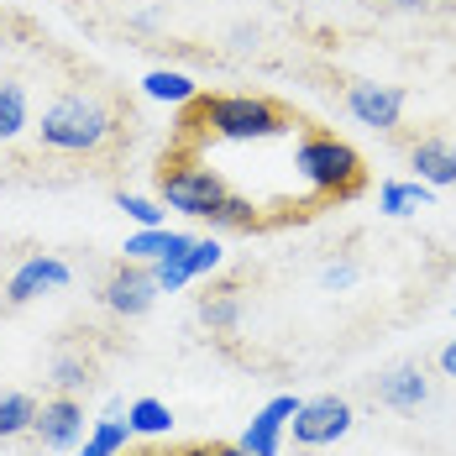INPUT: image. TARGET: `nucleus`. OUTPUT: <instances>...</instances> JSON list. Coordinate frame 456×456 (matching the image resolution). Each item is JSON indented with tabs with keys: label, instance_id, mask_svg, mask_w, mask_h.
<instances>
[{
	"label": "nucleus",
	"instance_id": "nucleus-1",
	"mask_svg": "<svg viewBox=\"0 0 456 456\" xmlns=\"http://www.w3.org/2000/svg\"><path fill=\"white\" fill-rule=\"evenodd\" d=\"M116 132H121L116 110L100 94H85V90L58 94L43 110V121H37V142L47 152H63V158H94L100 147L116 142Z\"/></svg>",
	"mask_w": 456,
	"mask_h": 456
},
{
	"label": "nucleus",
	"instance_id": "nucleus-2",
	"mask_svg": "<svg viewBox=\"0 0 456 456\" xmlns=\"http://www.w3.org/2000/svg\"><path fill=\"white\" fill-rule=\"evenodd\" d=\"M194 105H200V126L221 142H273L289 132V116L263 94H210Z\"/></svg>",
	"mask_w": 456,
	"mask_h": 456
},
{
	"label": "nucleus",
	"instance_id": "nucleus-3",
	"mask_svg": "<svg viewBox=\"0 0 456 456\" xmlns=\"http://www.w3.org/2000/svg\"><path fill=\"white\" fill-rule=\"evenodd\" d=\"M294 168H299V179L310 183L315 194H325V200H346V194L362 189V158H357L341 137H325V132L299 142Z\"/></svg>",
	"mask_w": 456,
	"mask_h": 456
},
{
	"label": "nucleus",
	"instance_id": "nucleus-4",
	"mask_svg": "<svg viewBox=\"0 0 456 456\" xmlns=\"http://www.w3.org/2000/svg\"><path fill=\"white\" fill-rule=\"evenodd\" d=\"M158 194H163L168 210H179V216H189V221H205L231 189H226V179H221L216 168L179 163V168H163V174H158Z\"/></svg>",
	"mask_w": 456,
	"mask_h": 456
},
{
	"label": "nucleus",
	"instance_id": "nucleus-5",
	"mask_svg": "<svg viewBox=\"0 0 456 456\" xmlns=\"http://www.w3.org/2000/svg\"><path fill=\"white\" fill-rule=\"evenodd\" d=\"M352 425H357V414H352V404L341 394H315V399H299V410L289 419V436L305 452H325V446L346 441Z\"/></svg>",
	"mask_w": 456,
	"mask_h": 456
},
{
	"label": "nucleus",
	"instance_id": "nucleus-6",
	"mask_svg": "<svg viewBox=\"0 0 456 456\" xmlns=\"http://www.w3.org/2000/svg\"><path fill=\"white\" fill-rule=\"evenodd\" d=\"M158 278L147 263H121V268H110V278L100 283V305L110 310L116 320H142L152 305H158Z\"/></svg>",
	"mask_w": 456,
	"mask_h": 456
},
{
	"label": "nucleus",
	"instance_id": "nucleus-7",
	"mask_svg": "<svg viewBox=\"0 0 456 456\" xmlns=\"http://www.w3.org/2000/svg\"><path fill=\"white\" fill-rule=\"evenodd\" d=\"M346 116L367 132H394L404 121V90L378 85V79H357V85H346Z\"/></svg>",
	"mask_w": 456,
	"mask_h": 456
},
{
	"label": "nucleus",
	"instance_id": "nucleus-8",
	"mask_svg": "<svg viewBox=\"0 0 456 456\" xmlns=\"http://www.w3.org/2000/svg\"><path fill=\"white\" fill-rule=\"evenodd\" d=\"M74 283V268L63 263V257H27V263H16V273L5 278V305H32V299H43V294H58V289H69Z\"/></svg>",
	"mask_w": 456,
	"mask_h": 456
},
{
	"label": "nucleus",
	"instance_id": "nucleus-9",
	"mask_svg": "<svg viewBox=\"0 0 456 456\" xmlns=\"http://www.w3.org/2000/svg\"><path fill=\"white\" fill-rule=\"evenodd\" d=\"M32 436L43 441L47 452H74L90 430H85V404L74 399V394H58V399H47L37 404V419H32Z\"/></svg>",
	"mask_w": 456,
	"mask_h": 456
},
{
	"label": "nucleus",
	"instance_id": "nucleus-10",
	"mask_svg": "<svg viewBox=\"0 0 456 456\" xmlns=\"http://www.w3.org/2000/svg\"><path fill=\"white\" fill-rule=\"evenodd\" d=\"M294 410H299V399L294 394H273L263 410L247 419V430H241V452L252 456H283V436H289V419H294Z\"/></svg>",
	"mask_w": 456,
	"mask_h": 456
},
{
	"label": "nucleus",
	"instance_id": "nucleus-11",
	"mask_svg": "<svg viewBox=\"0 0 456 456\" xmlns=\"http://www.w3.org/2000/svg\"><path fill=\"white\" fill-rule=\"evenodd\" d=\"M378 404L394 414H414L419 404H430V378L419 362H399L388 372H378Z\"/></svg>",
	"mask_w": 456,
	"mask_h": 456
},
{
	"label": "nucleus",
	"instance_id": "nucleus-12",
	"mask_svg": "<svg viewBox=\"0 0 456 456\" xmlns=\"http://www.w3.org/2000/svg\"><path fill=\"white\" fill-rule=\"evenodd\" d=\"M410 163H414V179L419 183H430V189H452L456 183V142H446V137L414 142Z\"/></svg>",
	"mask_w": 456,
	"mask_h": 456
},
{
	"label": "nucleus",
	"instance_id": "nucleus-13",
	"mask_svg": "<svg viewBox=\"0 0 456 456\" xmlns=\"http://www.w3.org/2000/svg\"><path fill=\"white\" fill-rule=\"evenodd\" d=\"M194 247V236L189 231H168V226H147V231H132L126 236V263H163V257H179Z\"/></svg>",
	"mask_w": 456,
	"mask_h": 456
},
{
	"label": "nucleus",
	"instance_id": "nucleus-14",
	"mask_svg": "<svg viewBox=\"0 0 456 456\" xmlns=\"http://www.w3.org/2000/svg\"><path fill=\"white\" fill-rule=\"evenodd\" d=\"M142 94L158 100V105H194L200 100V85L183 69H147L142 74Z\"/></svg>",
	"mask_w": 456,
	"mask_h": 456
},
{
	"label": "nucleus",
	"instance_id": "nucleus-15",
	"mask_svg": "<svg viewBox=\"0 0 456 456\" xmlns=\"http://www.w3.org/2000/svg\"><path fill=\"white\" fill-rule=\"evenodd\" d=\"M436 200V189L430 183H419V179H388L383 189H378V205H383V216H419L425 205Z\"/></svg>",
	"mask_w": 456,
	"mask_h": 456
},
{
	"label": "nucleus",
	"instance_id": "nucleus-16",
	"mask_svg": "<svg viewBox=\"0 0 456 456\" xmlns=\"http://www.w3.org/2000/svg\"><path fill=\"white\" fill-rule=\"evenodd\" d=\"M32 126V100L21 79H0V142H16Z\"/></svg>",
	"mask_w": 456,
	"mask_h": 456
},
{
	"label": "nucleus",
	"instance_id": "nucleus-17",
	"mask_svg": "<svg viewBox=\"0 0 456 456\" xmlns=\"http://www.w3.org/2000/svg\"><path fill=\"white\" fill-rule=\"evenodd\" d=\"M32 419H37V399H32V394H21V388H0V441L32 436Z\"/></svg>",
	"mask_w": 456,
	"mask_h": 456
},
{
	"label": "nucleus",
	"instance_id": "nucleus-18",
	"mask_svg": "<svg viewBox=\"0 0 456 456\" xmlns=\"http://www.w3.org/2000/svg\"><path fill=\"white\" fill-rule=\"evenodd\" d=\"M126 441H132V425L110 414V419H94L90 436L74 446V456H121L126 452Z\"/></svg>",
	"mask_w": 456,
	"mask_h": 456
},
{
	"label": "nucleus",
	"instance_id": "nucleus-19",
	"mask_svg": "<svg viewBox=\"0 0 456 456\" xmlns=\"http://www.w3.org/2000/svg\"><path fill=\"white\" fill-rule=\"evenodd\" d=\"M126 425H132V436L163 441V436H174V410L163 399H132L126 404Z\"/></svg>",
	"mask_w": 456,
	"mask_h": 456
},
{
	"label": "nucleus",
	"instance_id": "nucleus-20",
	"mask_svg": "<svg viewBox=\"0 0 456 456\" xmlns=\"http://www.w3.org/2000/svg\"><path fill=\"white\" fill-rule=\"evenodd\" d=\"M205 221H210V231H252V226H257V205H252V200H241V194H226Z\"/></svg>",
	"mask_w": 456,
	"mask_h": 456
},
{
	"label": "nucleus",
	"instance_id": "nucleus-21",
	"mask_svg": "<svg viewBox=\"0 0 456 456\" xmlns=\"http://www.w3.org/2000/svg\"><path fill=\"white\" fill-rule=\"evenodd\" d=\"M226 263V247L216 241V236H194V247L183 252V278L194 283V278H205V273H216Z\"/></svg>",
	"mask_w": 456,
	"mask_h": 456
},
{
	"label": "nucleus",
	"instance_id": "nucleus-22",
	"mask_svg": "<svg viewBox=\"0 0 456 456\" xmlns=\"http://www.w3.org/2000/svg\"><path fill=\"white\" fill-rule=\"evenodd\" d=\"M200 320H205L210 330L231 336V330L241 325V299H236V294H210V299H200Z\"/></svg>",
	"mask_w": 456,
	"mask_h": 456
},
{
	"label": "nucleus",
	"instance_id": "nucleus-23",
	"mask_svg": "<svg viewBox=\"0 0 456 456\" xmlns=\"http://www.w3.org/2000/svg\"><path fill=\"white\" fill-rule=\"evenodd\" d=\"M85 383H90V362H85L79 352H63V357L53 362V388H58V394H79Z\"/></svg>",
	"mask_w": 456,
	"mask_h": 456
},
{
	"label": "nucleus",
	"instance_id": "nucleus-24",
	"mask_svg": "<svg viewBox=\"0 0 456 456\" xmlns=\"http://www.w3.org/2000/svg\"><path fill=\"white\" fill-rule=\"evenodd\" d=\"M110 205H116V210H121V216H126V221H132L137 231H147V226H163V210H158V205H152L147 194H126V189H121V194H116Z\"/></svg>",
	"mask_w": 456,
	"mask_h": 456
},
{
	"label": "nucleus",
	"instance_id": "nucleus-25",
	"mask_svg": "<svg viewBox=\"0 0 456 456\" xmlns=\"http://www.w3.org/2000/svg\"><path fill=\"white\" fill-rule=\"evenodd\" d=\"M320 283L325 289H352L357 283V263H325L320 268Z\"/></svg>",
	"mask_w": 456,
	"mask_h": 456
},
{
	"label": "nucleus",
	"instance_id": "nucleus-26",
	"mask_svg": "<svg viewBox=\"0 0 456 456\" xmlns=\"http://www.w3.org/2000/svg\"><path fill=\"white\" fill-rule=\"evenodd\" d=\"M257 37H263V32H257V27H247V21H241V27H231V47H236V53H252Z\"/></svg>",
	"mask_w": 456,
	"mask_h": 456
},
{
	"label": "nucleus",
	"instance_id": "nucleus-27",
	"mask_svg": "<svg viewBox=\"0 0 456 456\" xmlns=\"http://www.w3.org/2000/svg\"><path fill=\"white\" fill-rule=\"evenodd\" d=\"M441 372H446V378H456V336L441 346Z\"/></svg>",
	"mask_w": 456,
	"mask_h": 456
},
{
	"label": "nucleus",
	"instance_id": "nucleus-28",
	"mask_svg": "<svg viewBox=\"0 0 456 456\" xmlns=\"http://www.w3.org/2000/svg\"><path fill=\"white\" fill-rule=\"evenodd\" d=\"M388 5H394V11H425L430 0H388Z\"/></svg>",
	"mask_w": 456,
	"mask_h": 456
},
{
	"label": "nucleus",
	"instance_id": "nucleus-29",
	"mask_svg": "<svg viewBox=\"0 0 456 456\" xmlns=\"http://www.w3.org/2000/svg\"><path fill=\"white\" fill-rule=\"evenodd\" d=\"M210 456H252V452H241V446H221V452H210Z\"/></svg>",
	"mask_w": 456,
	"mask_h": 456
},
{
	"label": "nucleus",
	"instance_id": "nucleus-30",
	"mask_svg": "<svg viewBox=\"0 0 456 456\" xmlns=\"http://www.w3.org/2000/svg\"><path fill=\"white\" fill-rule=\"evenodd\" d=\"M121 456H126V452H121Z\"/></svg>",
	"mask_w": 456,
	"mask_h": 456
}]
</instances>
